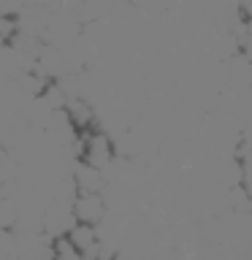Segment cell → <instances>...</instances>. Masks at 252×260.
I'll return each mask as SVG.
<instances>
[{
  "label": "cell",
  "mask_w": 252,
  "mask_h": 260,
  "mask_svg": "<svg viewBox=\"0 0 252 260\" xmlns=\"http://www.w3.org/2000/svg\"><path fill=\"white\" fill-rule=\"evenodd\" d=\"M79 154H81V162H87V166H92L98 171H106L114 162V141L111 136L106 133V130H87V133H81V141H79Z\"/></svg>",
  "instance_id": "cell-1"
},
{
  "label": "cell",
  "mask_w": 252,
  "mask_h": 260,
  "mask_svg": "<svg viewBox=\"0 0 252 260\" xmlns=\"http://www.w3.org/2000/svg\"><path fill=\"white\" fill-rule=\"evenodd\" d=\"M71 214L76 222L84 225H95L101 228V222L106 219V201L101 192H76L71 201Z\"/></svg>",
  "instance_id": "cell-2"
},
{
  "label": "cell",
  "mask_w": 252,
  "mask_h": 260,
  "mask_svg": "<svg viewBox=\"0 0 252 260\" xmlns=\"http://www.w3.org/2000/svg\"><path fill=\"white\" fill-rule=\"evenodd\" d=\"M62 114H65V119H68V125L73 130H81V133L92 130V125H95V109L84 101V98H71V101L65 103Z\"/></svg>",
  "instance_id": "cell-3"
},
{
  "label": "cell",
  "mask_w": 252,
  "mask_h": 260,
  "mask_svg": "<svg viewBox=\"0 0 252 260\" xmlns=\"http://www.w3.org/2000/svg\"><path fill=\"white\" fill-rule=\"evenodd\" d=\"M71 182H73V190L76 192H101L106 190V179H103V171H98L87 162H79L71 174Z\"/></svg>",
  "instance_id": "cell-4"
},
{
  "label": "cell",
  "mask_w": 252,
  "mask_h": 260,
  "mask_svg": "<svg viewBox=\"0 0 252 260\" xmlns=\"http://www.w3.org/2000/svg\"><path fill=\"white\" fill-rule=\"evenodd\" d=\"M49 257L52 260H81L79 249L71 244L68 236H54L52 244H49Z\"/></svg>",
  "instance_id": "cell-5"
},
{
  "label": "cell",
  "mask_w": 252,
  "mask_h": 260,
  "mask_svg": "<svg viewBox=\"0 0 252 260\" xmlns=\"http://www.w3.org/2000/svg\"><path fill=\"white\" fill-rule=\"evenodd\" d=\"M16 32H19V27H16V16L0 14V46L11 44V41L16 38Z\"/></svg>",
  "instance_id": "cell-6"
}]
</instances>
